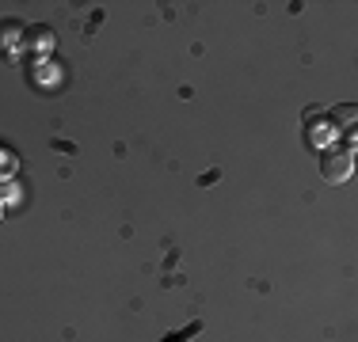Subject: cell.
I'll list each match as a JSON object with an SVG mask.
<instances>
[{
	"mask_svg": "<svg viewBox=\"0 0 358 342\" xmlns=\"http://www.w3.org/2000/svg\"><path fill=\"white\" fill-rule=\"evenodd\" d=\"M351 171H355V160L347 149H328L320 156V175L328 183H343V179H351Z\"/></svg>",
	"mask_w": 358,
	"mask_h": 342,
	"instance_id": "6da1fadb",
	"label": "cell"
}]
</instances>
